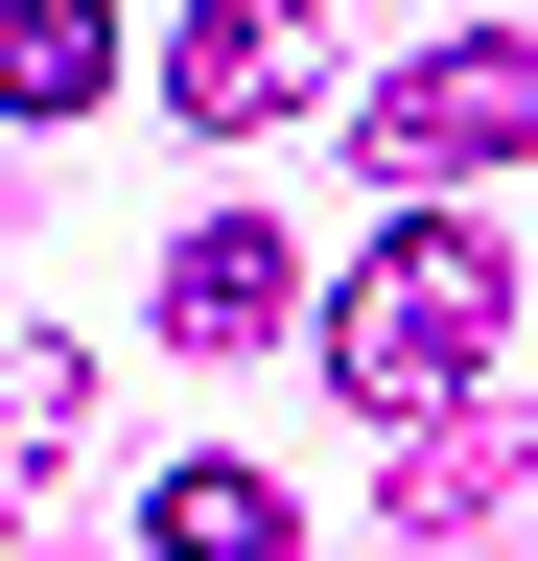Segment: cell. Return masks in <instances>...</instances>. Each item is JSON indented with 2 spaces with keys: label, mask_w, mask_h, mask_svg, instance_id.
Instances as JSON below:
<instances>
[{
  "label": "cell",
  "mask_w": 538,
  "mask_h": 561,
  "mask_svg": "<svg viewBox=\"0 0 538 561\" xmlns=\"http://www.w3.org/2000/svg\"><path fill=\"white\" fill-rule=\"evenodd\" d=\"M515 328V257L468 234V210H375V257L328 280V375H352V421H445L468 375H492Z\"/></svg>",
  "instance_id": "1"
},
{
  "label": "cell",
  "mask_w": 538,
  "mask_h": 561,
  "mask_svg": "<svg viewBox=\"0 0 538 561\" xmlns=\"http://www.w3.org/2000/svg\"><path fill=\"white\" fill-rule=\"evenodd\" d=\"M375 140L398 164H538V47L515 24H445L422 70H375Z\"/></svg>",
  "instance_id": "2"
},
{
  "label": "cell",
  "mask_w": 538,
  "mask_h": 561,
  "mask_svg": "<svg viewBox=\"0 0 538 561\" xmlns=\"http://www.w3.org/2000/svg\"><path fill=\"white\" fill-rule=\"evenodd\" d=\"M164 94L257 140V117H305V94H328V24H305V0H164Z\"/></svg>",
  "instance_id": "3"
},
{
  "label": "cell",
  "mask_w": 538,
  "mask_h": 561,
  "mask_svg": "<svg viewBox=\"0 0 538 561\" xmlns=\"http://www.w3.org/2000/svg\"><path fill=\"white\" fill-rule=\"evenodd\" d=\"M515 468H538V421H492V398H445V421H398V515H422V538H468V515H492Z\"/></svg>",
  "instance_id": "4"
},
{
  "label": "cell",
  "mask_w": 538,
  "mask_h": 561,
  "mask_svg": "<svg viewBox=\"0 0 538 561\" xmlns=\"http://www.w3.org/2000/svg\"><path fill=\"white\" fill-rule=\"evenodd\" d=\"M282 305H305V257L257 234V210H211V234L164 257V328H187V351H234V328H282Z\"/></svg>",
  "instance_id": "5"
},
{
  "label": "cell",
  "mask_w": 538,
  "mask_h": 561,
  "mask_svg": "<svg viewBox=\"0 0 538 561\" xmlns=\"http://www.w3.org/2000/svg\"><path fill=\"white\" fill-rule=\"evenodd\" d=\"M94 70H117L94 0H0V117H94Z\"/></svg>",
  "instance_id": "6"
},
{
  "label": "cell",
  "mask_w": 538,
  "mask_h": 561,
  "mask_svg": "<svg viewBox=\"0 0 538 561\" xmlns=\"http://www.w3.org/2000/svg\"><path fill=\"white\" fill-rule=\"evenodd\" d=\"M141 538H164V561H282L305 515H282L257 468H164V491H141Z\"/></svg>",
  "instance_id": "7"
}]
</instances>
